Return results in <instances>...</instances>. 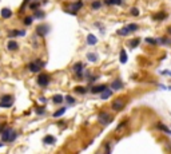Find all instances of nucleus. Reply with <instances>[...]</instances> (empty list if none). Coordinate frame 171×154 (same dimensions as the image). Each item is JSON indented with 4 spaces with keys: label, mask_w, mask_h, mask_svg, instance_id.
<instances>
[{
    "label": "nucleus",
    "mask_w": 171,
    "mask_h": 154,
    "mask_svg": "<svg viewBox=\"0 0 171 154\" xmlns=\"http://www.w3.org/2000/svg\"><path fill=\"white\" fill-rule=\"evenodd\" d=\"M122 89H123V82L121 79H115L112 82V85H111V90L115 91V90H122Z\"/></svg>",
    "instance_id": "obj_9"
},
{
    "label": "nucleus",
    "mask_w": 171,
    "mask_h": 154,
    "mask_svg": "<svg viewBox=\"0 0 171 154\" xmlns=\"http://www.w3.org/2000/svg\"><path fill=\"white\" fill-rule=\"evenodd\" d=\"M91 7H92V9H99V8L102 7V1H98V0H95V1H92Z\"/></svg>",
    "instance_id": "obj_25"
},
{
    "label": "nucleus",
    "mask_w": 171,
    "mask_h": 154,
    "mask_svg": "<svg viewBox=\"0 0 171 154\" xmlns=\"http://www.w3.org/2000/svg\"><path fill=\"white\" fill-rule=\"evenodd\" d=\"M116 34H118V35H123V36H125V35H128V34H130V30H128L127 26H126V27L121 28V30H118Z\"/></svg>",
    "instance_id": "obj_21"
},
{
    "label": "nucleus",
    "mask_w": 171,
    "mask_h": 154,
    "mask_svg": "<svg viewBox=\"0 0 171 154\" xmlns=\"http://www.w3.org/2000/svg\"><path fill=\"white\" fill-rule=\"evenodd\" d=\"M1 102H11L12 100V95H4V96H1Z\"/></svg>",
    "instance_id": "obj_33"
},
{
    "label": "nucleus",
    "mask_w": 171,
    "mask_h": 154,
    "mask_svg": "<svg viewBox=\"0 0 171 154\" xmlns=\"http://www.w3.org/2000/svg\"><path fill=\"white\" fill-rule=\"evenodd\" d=\"M34 18H36V19H43V18H44V12L43 11H36Z\"/></svg>",
    "instance_id": "obj_31"
},
{
    "label": "nucleus",
    "mask_w": 171,
    "mask_h": 154,
    "mask_svg": "<svg viewBox=\"0 0 171 154\" xmlns=\"http://www.w3.org/2000/svg\"><path fill=\"white\" fill-rule=\"evenodd\" d=\"M32 20H34V18H32V16H28V18L24 19V24H26V26H31Z\"/></svg>",
    "instance_id": "obj_34"
},
{
    "label": "nucleus",
    "mask_w": 171,
    "mask_h": 154,
    "mask_svg": "<svg viewBox=\"0 0 171 154\" xmlns=\"http://www.w3.org/2000/svg\"><path fill=\"white\" fill-rule=\"evenodd\" d=\"M98 79V77H92V78H90L88 81H90V83H91V82H95Z\"/></svg>",
    "instance_id": "obj_40"
},
{
    "label": "nucleus",
    "mask_w": 171,
    "mask_h": 154,
    "mask_svg": "<svg viewBox=\"0 0 171 154\" xmlns=\"http://www.w3.org/2000/svg\"><path fill=\"white\" fill-rule=\"evenodd\" d=\"M87 43H88V44H91V46L96 44V43H98L96 36H95V35H92V34H90L88 36H87Z\"/></svg>",
    "instance_id": "obj_17"
},
{
    "label": "nucleus",
    "mask_w": 171,
    "mask_h": 154,
    "mask_svg": "<svg viewBox=\"0 0 171 154\" xmlns=\"http://www.w3.org/2000/svg\"><path fill=\"white\" fill-rule=\"evenodd\" d=\"M1 146H3V143H0V147H1Z\"/></svg>",
    "instance_id": "obj_44"
},
{
    "label": "nucleus",
    "mask_w": 171,
    "mask_h": 154,
    "mask_svg": "<svg viewBox=\"0 0 171 154\" xmlns=\"http://www.w3.org/2000/svg\"><path fill=\"white\" fill-rule=\"evenodd\" d=\"M152 19L154 20H164V19H167V14L166 12H159V14H155V15L152 16Z\"/></svg>",
    "instance_id": "obj_14"
},
{
    "label": "nucleus",
    "mask_w": 171,
    "mask_h": 154,
    "mask_svg": "<svg viewBox=\"0 0 171 154\" xmlns=\"http://www.w3.org/2000/svg\"><path fill=\"white\" fill-rule=\"evenodd\" d=\"M111 95H112V90H108L107 87H106V89L100 92V98H102V99H107V98H110Z\"/></svg>",
    "instance_id": "obj_12"
},
{
    "label": "nucleus",
    "mask_w": 171,
    "mask_h": 154,
    "mask_svg": "<svg viewBox=\"0 0 171 154\" xmlns=\"http://www.w3.org/2000/svg\"><path fill=\"white\" fill-rule=\"evenodd\" d=\"M83 7V1L82 0H79V1H76V3H74V4H71L70 5V14L71 15H75V14H76V11H78V9H80V8Z\"/></svg>",
    "instance_id": "obj_6"
},
{
    "label": "nucleus",
    "mask_w": 171,
    "mask_h": 154,
    "mask_svg": "<svg viewBox=\"0 0 171 154\" xmlns=\"http://www.w3.org/2000/svg\"><path fill=\"white\" fill-rule=\"evenodd\" d=\"M12 131H13V129H11V127H8V129H5V130H3L1 133V139H3V142H8V139H9V137H11Z\"/></svg>",
    "instance_id": "obj_8"
},
{
    "label": "nucleus",
    "mask_w": 171,
    "mask_h": 154,
    "mask_svg": "<svg viewBox=\"0 0 171 154\" xmlns=\"http://www.w3.org/2000/svg\"><path fill=\"white\" fill-rule=\"evenodd\" d=\"M167 32L171 35V27H168V28H167Z\"/></svg>",
    "instance_id": "obj_43"
},
{
    "label": "nucleus",
    "mask_w": 171,
    "mask_h": 154,
    "mask_svg": "<svg viewBox=\"0 0 171 154\" xmlns=\"http://www.w3.org/2000/svg\"><path fill=\"white\" fill-rule=\"evenodd\" d=\"M98 121H99V123H102V125H108V123L111 122V115L107 114V113H100L99 117H98Z\"/></svg>",
    "instance_id": "obj_3"
},
{
    "label": "nucleus",
    "mask_w": 171,
    "mask_h": 154,
    "mask_svg": "<svg viewBox=\"0 0 171 154\" xmlns=\"http://www.w3.org/2000/svg\"><path fill=\"white\" fill-rule=\"evenodd\" d=\"M39 5H40V4L38 3V1H35V3H32L31 5H30V8H31V9H38V8H39Z\"/></svg>",
    "instance_id": "obj_38"
},
{
    "label": "nucleus",
    "mask_w": 171,
    "mask_h": 154,
    "mask_svg": "<svg viewBox=\"0 0 171 154\" xmlns=\"http://www.w3.org/2000/svg\"><path fill=\"white\" fill-rule=\"evenodd\" d=\"M43 142H44V143H50V145H52V143L56 142V138H55V137H52V135H46V137L43 138Z\"/></svg>",
    "instance_id": "obj_18"
},
{
    "label": "nucleus",
    "mask_w": 171,
    "mask_h": 154,
    "mask_svg": "<svg viewBox=\"0 0 171 154\" xmlns=\"http://www.w3.org/2000/svg\"><path fill=\"white\" fill-rule=\"evenodd\" d=\"M43 66H44L43 62H31V63L28 64V69H30V71H32V73H38Z\"/></svg>",
    "instance_id": "obj_4"
},
{
    "label": "nucleus",
    "mask_w": 171,
    "mask_h": 154,
    "mask_svg": "<svg viewBox=\"0 0 171 154\" xmlns=\"http://www.w3.org/2000/svg\"><path fill=\"white\" fill-rule=\"evenodd\" d=\"M156 127H158V129H160V130H163L164 133H167V134H170V135H171V130L168 129L167 126H164L163 123H158V125H156Z\"/></svg>",
    "instance_id": "obj_20"
},
{
    "label": "nucleus",
    "mask_w": 171,
    "mask_h": 154,
    "mask_svg": "<svg viewBox=\"0 0 171 154\" xmlns=\"http://www.w3.org/2000/svg\"><path fill=\"white\" fill-rule=\"evenodd\" d=\"M146 42H147L148 44H152V46L158 44V40H156V39H152V38H147V39H146Z\"/></svg>",
    "instance_id": "obj_32"
},
{
    "label": "nucleus",
    "mask_w": 171,
    "mask_h": 154,
    "mask_svg": "<svg viewBox=\"0 0 171 154\" xmlns=\"http://www.w3.org/2000/svg\"><path fill=\"white\" fill-rule=\"evenodd\" d=\"M75 91L79 92V94H86V92H87V89H86V87H82V86H78V87H75Z\"/></svg>",
    "instance_id": "obj_26"
},
{
    "label": "nucleus",
    "mask_w": 171,
    "mask_h": 154,
    "mask_svg": "<svg viewBox=\"0 0 171 154\" xmlns=\"http://www.w3.org/2000/svg\"><path fill=\"white\" fill-rule=\"evenodd\" d=\"M83 67H84V66H83L82 62L75 63L74 67H72V69H74V71L76 73V77H78L79 79H82V78H83Z\"/></svg>",
    "instance_id": "obj_5"
},
{
    "label": "nucleus",
    "mask_w": 171,
    "mask_h": 154,
    "mask_svg": "<svg viewBox=\"0 0 171 154\" xmlns=\"http://www.w3.org/2000/svg\"><path fill=\"white\" fill-rule=\"evenodd\" d=\"M12 16V11L9 9V8H3L1 9V18H4V19H9Z\"/></svg>",
    "instance_id": "obj_13"
},
{
    "label": "nucleus",
    "mask_w": 171,
    "mask_h": 154,
    "mask_svg": "<svg viewBox=\"0 0 171 154\" xmlns=\"http://www.w3.org/2000/svg\"><path fill=\"white\" fill-rule=\"evenodd\" d=\"M106 87H107V86H106V85H99V86H94L92 89H91V91H92L94 94H99V92H102V91H103V90L106 89Z\"/></svg>",
    "instance_id": "obj_15"
},
{
    "label": "nucleus",
    "mask_w": 171,
    "mask_h": 154,
    "mask_svg": "<svg viewBox=\"0 0 171 154\" xmlns=\"http://www.w3.org/2000/svg\"><path fill=\"white\" fill-rule=\"evenodd\" d=\"M127 28H128V30H130V32H132V31H136V30H138V28H139V27H138V24L132 23V24H128V26H127Z\"/></svg>",
    "instance_id": "obj_29"
},
{
    "label": "nucleus",
    "mask_w": 171,
    "mask_h": 154,
    "mask_svg": "<svg viewBox=\"0 0 171 154\" xmlns=\"http://www.w3.org/2000/svg\"><path fill=\"white\" fill-rule=\"evenodd\" d=\"M52 102L54 103H63L64 102V96L60 95V94H56V95L52 96Z\"/></svg>",
    "instance_id": "obj_16"
},
{
    "label": "nucleus",
    "mask_w": 171,
    "mask_h": 154,
    "mask_svg": "<svg viewBox=\"0 0 171 154\" xmlns=\"http://www.w3.org/2000/svg\"><path fill=\"white\" fill-rule=\"evenodd\" d=\"M16 137H18V133L13 130V131H12V134H11V137H9V139H8V142H12V141H15Z\"/></svg>",
    "instance_id": "obj_36"
},
{
    "label": "nucleus",
    "mask_w": 171,
    "mask_h": 154,
    "mask_svg": "<svg viewBox=\"0 0 171 154\" xmlns=\"http://www.w3.org/2000/svg\"><path fill=\"white\" fill-rule=\"evenodd\" d=\"M50 83V77L47 74H40L38 77V85L42 86V87H46L47 85Z\"/></svg>",
    "instance_id": "obj_2"
},
{
    "label": "nucleus",
    "mask_w": 171,
    "mask_h": 154,
    "mask_svg": "<svg viewBox=\"0 0 171 154\" xmlns=\"http://www.w3.org/2000/svg\"><path fill=\"white\" fill-rule=\"evenodd\" d=\"M87 59H88L90 62H96L98 60V55L96 54H87Z\"/></svg>",
    "instance_id": "obj_24"
},
{
    "label": "nucleus",
    "mask_w": 171,
    "mask_h": 154,
    "mask_svg": "<svg viewBox=\"0 0 171 154\" xmlns=\"http://www.w3.org/2000/svg\"><path fill=\"white\" fill-rule=\"evenodd\" d=\"M7 48L9 51H15L19 48V44H18V42H15V40H9L7 44Z\"/></svg>",
    "instance_id": "obj_11"
},
{
    "label": "nucleus",
    "mask_w": 171,
    "mask_h": 154,
    "mask_svg": "<svg viewBox=\"0 0 171 154\" xmlns=\"http://www.w3.org/2000/svg\"><path fill=\"white\" fill-rule=\"evenodd\" d=\"M106 5H121L122 0H104Z\"/></svg>",
    "instance_id": "obj_19"
},
{
    "label": "nucleus",
    "mask_w": 171,
    "mask_h": 154,
    "mask_svg": "<svg viewBox=\"0 0 171 154\" xmlns=\"http://www.w3.org/2000/svg\"><path fill=\"white\" fill-rule=\"evenodd\" d=\"M121 63H126L127 62V52L125 50H121V58H119Z\"/></svg>",
    "instance_id": "obj_22"
},
{
    "label": "nucleus",
    "mask_w": 171,
    "mask_h": 154,
    "mask_svg": "<svg viewBox=\"0 0 171 154\" xmlns=\"http://www.w3.org/2000/svg\"><path fill=\"white\" fill-rule=\"evenodd\" d=\"M66 113V107H62L60 110H58V111L54 113V118H58V117H62L63 114Z\"/></svg>",
    "instance_id": "obj_23"
},
{
    "label": "nucleus",
    "mask_w": 171,
    "mask_h": 154,
    "mask_svg": "<svg viewBox=\"0 0 171 154\" xmlns=\"http://www.w3.org/2000/svg\"><path fill=\"white\" fill-rule=\"evenodd\" d=\"M123 107H125V102H123L121 98L112 102V110H115V111H119V110H122Z\"/></svg>",
    "instance_id": "obj_7"
},
{
    "label": "nucleus",
    "mask_w": 171,
    "mask_h": 154,
    "mask_svg": "<svg viewBox=\"0 0 171 154\" xmlns=\"http://www.w3.org/2000/svg\"><path fill=\"white\" fill-rule=\"evenodd\" d=\"M36 114H39V115L44 114V107H36Z\"/></svg>",
    "instance_id": "obj_39"
},
{
    "label": "nucleus",
    "mask_w": 171,
    "mask_h": 154,
    "mask_svg": "<svg viewBox=\"0 0 171 154\" xmlns=\"http://www.w3.org/2000/svg\"><path fill=\"white\" fill-rule=\"evenodd\" d=\"M4 130V125H0V133Z\"/></svg>",
    "instance_id": "obj_42"
},
{
    "label": "nucleus",
    "mask_w": 171,
    "mask_h": 154,
    "mask_svg": "<svg viewBox=\"0 0 171 154\" xmlns=\"http://www.w3.org/2000/svg\"><path fill=\"white\" fill-rule=\"evenodd\" d=\"M48 31H50L48 24H39V26L36 27V34L39 35L40 38H44V36L48 34Z\"/></svg>",
    "instance_id": "obj_1"
},
{
    "label": "nucleus",
    "mask_w": 171,
    "mask_h": 154,
    "mask_svg": "<svg viewBox=\"0 0 171 154\" xmlns=\"http://www.w3.org/2000/svg\"><path fill=\"white\" fill-rule=\"evenodd\" d=\"M106 150H107V153H110V145H108V143L106 145Z\"/></svg>",
    "instance_id": "obj_41"
},
{
    "label": "nucleus",
    "mask_w": 171,
    "mask_h": 154,
    "mask_svg": "<svg viewBox=\"0 0 171 154\" xmlns=\"http://www.w3.org/2000/svg\"><path fill=\"white\" fill-rule=\"evenodd\" d=\"M131 15H132V16H139V9H138L136 7H134V8L131 9Z\"/></svg>",
    "instance_id": "obj_37"
},
{
    "label": "nucleus",
    "mask_w": 171,
    "mask_h": 154,
    "mask_svg": "<svg viewBox=\"0 0 171 154\" xmlns=\"http://www.w3.org/2000/svg\"><path fill=\"white\" fill-rule=\"evenodd\" d=\"M64 99L68 102V104H74L75 103V99H74V96H70V95H67Z\"/></svg>",
    "instance_id": "obj_35"
},
{
    "label": "nucleus",
    "mask_w": 171,
    "mask_h": 154,
    "mask_svg": "<svg viewBox=\"0 0 171 154\" xmlns=\"http://www.w3.org/2000/svg\"><path fill=\"white\" fill-rule=\"evenodd\" d=\"M26 35V31H19V30H12L9 31V34H8V36L9 38H15V36H24Z\"/></svg>",
    "instance_id": "obj_10"
},
{
    "label": "nucleus",
    "mask_w": 171,
    "mask_h": 154,
    "mask_svg": "<svg viewBox=\"0 0 171 154\" xmlns=\"http://www.w3.org/2000/svg\"><path fill=\"white\" fill-rule=\"evenodd\" d=\"M12 104H13L12 100H11V102H0V107H5V109H7V107H11Z\"/></svg>",
    "instance_id": "obj_28"
},
{
    "label": "nucleus",
    "mask_w": 171,
    "mask_h": 154,
    "mask_svg": "<svg viewBox=\"0 0 171 154\" xmlns=\"http://www.w3.org/2000/svg\"><path fill=\"white\" fill-rule=\"evenodd\" d=\"M158 43H162V44H171V40L167 38H160L159 40H158Z\"/></svg>",
    "instance_id": "obj_30"
},
{
    "label": "nucleus",
    "mask_w": 171,
    "mask_h": 154,
    "mask_svg": "<svg viewBox=\"0 0 171 154\" xmlns=\"http://www.w3.org/2000/svg\"><path fill=\"white\" fill-rule=\"evenodd\" d=\"M139 43H140V39H135V40L130 42V46H131V48H135V47L139 46Z\"/></svg>",
    "instance_id": "obj_27"
}]
</instances>
